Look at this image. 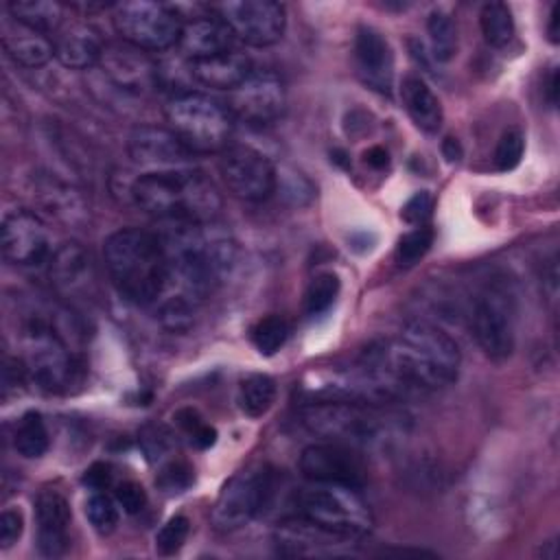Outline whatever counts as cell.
<instances>
[{
    "label": "cell",
    "mask_w": 560,
    "mask_h": 560,
    "mask_svg": "<svg viewBox=\"0 0 560 560\" xmlns=\"http://www.w3.org/2000/svg\"><path fill=\"white\" fill-rule=\"evenodd\" d=\"M302 424L317 438L368 448L385 440L398 416L383 405L352 398H315L300 409Z\"/></svg>",
    "instance_id": "4"
},
{
    "label": "cell",
    "mask_w": 560,
    "mask_h": 560,
    "mask_svg": "<svg viewBox=\"0 0 560 560\" xmlns=\"http://www.w3.org/2000/svg\"><path fill=\"white\" fill-rule=\"evenodd\" d=\"M114 499L127 514H138L147 505V492L136 481L118 483L114 490Z\"/></svg>",
    "instance_id": "42"
},
{
    "label": "cell",
    "mask_w": 560,
    "mask_h": 560,
    "mask_svg": "<svg viewBox=\"0 0 560 560\" xmlns=\"http://www.w3.org/2000/svg\"><path fill=\"white\" fill-rule=\"evenodd\" d=\"M188 532H190V521L182 514L168 518L160 532L155 534V551L160 556H173L175 551L182 549V545L186 542L188 538Z\"/></svg>",
    "instance_id": "38"
},
{
    "label": "cell",
    "mask_w": 560,
    "mask_h": 560,
    "mask_svg": "<svg viewBox=\"0 0 560 560\" xmlns=\"http://www.w3.org/2000/svg\"><path fill=\"white\" fill-rule=\"evenodd\" d=\"M131 199L147 214L168 223H208L221 208L219 190L197 168L140 173L131 184Z\"/></svg>",
    "instance_id": "3"
},
{
    "label": "cell",
    "mask_w": 560,
    "mask_h": 560,
    "mask_svg": "<svg viewBox=\"0 0 560 560\" xmlns=\"http://www.w3.org/2000/svg\"><path fill=\"white\" fill-rule=\"evenodd\" d=\"M431 212H433V197L427 190H420L407 199V203L400 210V217L411 225H427V221L431 219Z\"/></svg>",
    "instance_id": "41"
},
{
    "label": "cell",
    "mask_w": 560,
    "mask_h": 560,
    "mask_svg": "<svg viewBox=\"0 0 560 560\" xmlns=\"http://www.w3.org/2000/svg\"><path fill=\"white\" fill-rule=\"evenodd\" d=\"M22 529H24L22 512L7 508L0 514V547L9 549L13 542H18V538L22 536Z\"/></svg>",
    "instance_id": "43"
},
{
    "label": "cell",
    "mask_w": 560,
    "mask_h": 560,
    "mask_svg": "<svg viewBox=\"0 0 560 560\" xmlns=\"http://www.w3.org/2000/svg\"><path fill=\"white\" fill-rule=\"evenodd\" d=\"M514 298L503 284H488L472 306V332L492 361H505L514 352Z\"/></svg>",
    "instance_id": "10"
},
{
    "label": "cell",
    "mask_w": 560,
    "mask_h": 560,
    "mask_svg": "<svg viewBox=\"0 0 560 560\" xmlns=\"http://www.w3.org/2000/svg\"><path fill=\"white\" fill-rule=\"evenodd\" d=\"M547 94H549V103L556 105V94H558V72L553 70L549 77V85H547Z\"/></svg>",
    "instance_id": "48"
},
{
    "label": "cell",
    "mask_w": 560,
    "mask_h": 560,
    "mask_svg": "<svg viewBox=\"0 0 560 560\" xmlns=\"http://www.w3.org/2000/svg\"><path fill=\"white\" fill-rule=\"evenodd\" d=\"M363 160L368 166L372 168H385L387 162H389V155L383 147H370L365 153H363Z\"/></svg>",
    "instance_id": "45"
},
{
    "label": "cell",
    "mask_w": 560,
    "mask_h": 560,
    "mask_svg": "<svg viewBox=\"0 0 560 560\" xmlns=\"http://www.w3.org/2000/svg\"><path fill=\"white\" fill-rule=\"evenodd\" d=\"M92 273V260L85 247L77 241L59 245L48 258V276L52 284L66 293L83 289Z\"/></svg>",
    "instance_id": "24"
},
{
    "label": "cell",
    "mask_w": 560,
    "mask_h": 560,
    "mask_svg": "<svg viewBox=\"0 0 560 560\" xmlns=\"http://www.w3.org/2000/svg\"><path fill=\"white\" fill-rule=\"evenodd\" d=\"M175 422L197 448H208L217 440L214 427L203 422V418L195 409H179L175 413Z\"/></svg>",
    "instance_id": "37"
},
{
    "label": "cell",
    "mask_w": 560,
    "mask_h": 560,
    "mask_svg": "<svg viewBox=\"0 0 560 560\" xmlns=\"http://www.w3.org/2000/svg\"><path fill=\"white\" fill-rule=\"evenodd\" d=\"M2 256L13 265H37L50 258V232L31 210L7 212L0 228Z\"/></svg>",
    "instance_id": "17"
},
{
    "label": "cell",
    "mask_w": 560,
    "mask_h": 560,
    "mask_svg": "<svg viewBox=\"0 0 560 560\" xmlns=\"http://www.w3.org/2000/svg\"><path fill=\"white\" fill-rule=\"evenodd\" d=\"M55 57L61 66L70 70H85L101 61L103 57V42L98 33L83 22L61 24L55 37Z\"/></svg>",
    "instance_id": "22"
},
{
    "label": "cell",
    "mask_w": 560,
    "mask_h": 560,
    "mask_svg": "<svg viewBox=\"0 0 560 560\" xmlns=\"http://www.w3.org/2000/svg\"><path fill=\"white\" fill-rule=\"evenodd\" d=\"M276 400V381L267 374H249L238 385V407L249 418L265 416Z\"/></svg>",
    "instance_id": "28"
},
{
    "label": "cell",
    "mask_w": 560,
    "mask_h": 560,
    "mask_svg": "<svg viewBox=\"0 0 560 560\" xmlns=\"http://www.w3.org/2000/svg\"><path fill=\"white\" fill-rule=\"evenodd\" d=\"M357 538L346 536L341 532L328 529L304 514L287 516L282 518L273 529V542L278 553L282 556H306V558H319V556H341L348 553Z\"/></svg>",
    "instance_id": "15"
},
{
    "label": "cell",
    "mask_w": 560,
    "mask_h": 560,
    "mask_svg": "<svg viewBox=\"0 0 560 560\" xmlns=\"http://www.w3.org/2000/svg\"><path fill=\"white\" fill-rule=\"evenodd\" d=\"M131 162L142 173H166L195 168V153L168 129L155 125H140L129 136Z\"/></svg>",
    "instance_id": "16"
},
{
    "label": "cell",
    "mask_w": 560,
    "mask_h": 560,
    "mask_svg": "<svg viewBox=\"0 0 560 560\" xmlns=\"http://www.w3.org/2000/svg\"><path fill=\"white\" fill-rule=\"evenodd\" d=\"M26 376L44 392L68 389L77 381L79 363L61 335L44 319L33 317L24 328Z\"/></svg>",
    "instance_id": "7"
},
{
    "label": "cell",
    "mask_w": 560,
    "mask_h": 560,
    "mask_svg": "<svg viewBox=\"0 0 560 560\" xmlns=\"http://www.w3.org/2000/svg\"><path fill=\"white\" fill-rule=\"evenodd\" d=\"M11 18L39 33L59 31L63 24V4L55 0H13L7 4Z\"/></svg>",
    "instance_id": "27"
},
{
    "label": "cell",
    "mask_w": 560,
    "mask_h": 560,
    "mask_svg": "<svg viewBox=\"0 0 560 560\" xmlns=\"http://www.w3.org/2000/svg\"><path fill=\"white\" fill-rule=\"evenodd\" d=\"M273 472L267 466L247 468L228 479L212 508V525L217 532L228 534L245 527L271 501Z\"/></svg>",
    "instance_id": "9"
},
{
    "label": "cell",
    "mask_w": 560,
    "mask_h": 560,
    "mask_svg": "<svg viewBox=\"0 0 560 560\" xmlns=\"http://www.w3.org/2000/svg\"><path fill=\"white\" fill-rule=\"evenodd\" d=\"M103 258L116 291L131 304L149 306L166 289L168 258L160 234L122 228L103 243Z\"/></svg>",
    "instance_id": "2"
},
{
    "label": "cell",
    "mask_w": 560,
    "mask_h": 560,
    "mask_svg": "<svg viewBox=\"0 0 560 560\" xmlns=\"http://www.w3.org/2000/svg\"><path fill=\"white\" fill-rule=\"evenodd\" d=\"M219 173L228 190L243 201H265L278 184L269 158L247 144H228L219 158Z\"/></svg>",
    "instance_id": "11"
},
{
    "label": "cell",
    "mask_w": 560,
    "mask_h": 560,
    "mask_svg": "<svg viewBox=\"0 0 560 560\" xmlns=\"http://www.w3.org/2000/svg\"><path fill=\"white\" fill-rule=\"evenodd\" d=\"M289 332H291L289 322H287L282 315L271 313V315H267V317H260V319L252 326L249 339H252L254 348H256L260 354L269 357V354H276V352L284 346V341L289 339Z\"/></svg>",
    "instance_id": "32"
},
{
    "label": "cell",
    "mask_w": 560,
    "mask_h": 560,
    "mask_svg": "<svg viewBox=\"0 0 560 560\" xmlns=\"http://www.w3.org/2000/svg\"><path fill=\"white\" fill-rule=\"evenodd\" d=\"M48 446H50V435L42 416L37 411H26L15 424L13 448L26 459H37L48 451Z\"/></svg>",
    "instance_id": "29"
},
{
    "label": "cell",
    "mask_w": 560,
    "mask_h": 560,
    "mask_svg": "<svg viewBox=\"0 0 560 560\" xmlns=\"http://www.w3.org/2000/svg\"><path fill=\"white\" fill-rule=\"evenodd\" d=\"M138 444L149 462H168L175 453V435L160 422H149L138 433Z\"/></svg>",
    "instance_id": "34"
},
{
    "label": "cell",
    "mask_w": 560,
    "mask_h": 560,
    "mask_svg": "<svg viewBox=\"0 0 560 560\" xmlns=\"http://www.w3.org/2000/svg\"><path fill=\"white\" fill-rule=\"evenodd\" d=\"M298 505L306 518L357 540L368 536L374 525L370 505L352 486L315 483L300 494Z\"/></svg>",
    "instance_id": "6"
},
{
    "label": "cell",
    "mask_w": 560,
    "mask_h": 560,
    "mask_svg": "<svg viewBox=\"0 0 560 560\" xmlns=\"http://www.w3.org/2000/svg\"><path fill=\"white\" fill-rule=\"evenodd\" d=\"M525 151V138L518 129H508L501 133L499 142H497V151H494V164L497 171L508 173L512 168L518 166L521 158Z\"/></svg>",
    "instance_id": "40"
},
{
    "label": "cell",
    "mask_w": 560,
    "mask_h": 560,
    "mask_svg": "<svg viewBox=\"0 0 560 560\" xmlns=\"http://www.w3.org/2000/svg\"><path fill=\"white\" fill-rule=\"evenodd\" d=\"M433 230L431 225H416L411 232H407L405 236H400L398 245H396V262L402 267H411L416 265L433 245Z\"/></svg>",
    "instance_id": "35"
},
{
    "label": "cell",
    "mask_w": 560,
    "mask_h": 560,
    "mask_svg": "<svg viewBox=\"0 0 560 560\" xmlns=\"http://www.w3.org/2000/svg\"><path fill=\"white\" fill-rule=\"evenodd\" d=\"M232 42H234V35L221 18L199 15L182 24L179 48L188 61H199V59H208L225 50H232L234 48Z\"/></svg>",
    "instance_id": "21"
},
{
    "label": "cell",
    "mask_w": 560,
    "mask_h": 560,
    "mask_svg": "<svg viewBox=\"0 0 560 560\" xmlns=\"http://www.w3.org/2000/svg\"><path fill=\"white\" fill-rule=\"evenodd\" d=\"M354 59L361 79L376 92L389 94L394 83V55L387 39L372 26H359L354 35Z\"/></svg>",
    "instance_id": "19"
},
{
    "label": "cell",
    "mask_w": 560,
    "mask_h": 560,
    "mask_svg": "<svg viewBox=\"0 0 560 560\" xmlns=\"http://www.w3.org/2000/svg\"><path fill=\"white\" fill-rule=\"evenodd\" d=\"M85 516L90 521V525L98 532V534H109L114 532L116 523H118V512L114 501L103 492V490H94L88 499H85Z\"/></svg>",
    "instance_id": "36"
},
{
    "label": "cell",
    "mask_w": 560,
    "mask_h": 560,
    "mask_svg": "<svg viewBox=\"0 0 560 560\" xmlns=\"http://www.w3.org/2000/svg\"><path fill=\"white\" fill-rule=\"evenodd\" d=\"M442 153H444V158H446L448 162H457V160L462 158V144H459V140L453 138V136H446V138L442 140Z\"/></svg>",
    "instance_id": "46"
},
{
    "label": "cell",
    "mask_w": 560,
    "mask_h": 560,
    "mask_svg": "<svg viewBox=\"0 0 560 560\" xmlns=\"http://www.w3.org/2000/svg\"><path fill=\"white\" fill-rule=\"evenodd\" d=\"M339 289H341V284H339L337 273H332V271L317 273L308 282L306 293H304V311H306V315L317 317V315L326 313L335 304V300L339 295Z\"/></svg>",
    "instance_id": "33"
},
{
    "label": "cell",
    "mask_w": 560,
    "mask_h": 560,
    "mask_svg": "<svg viewBox=\"0 0 560 560\" xmlns=\"http://www.w3.org/2000/svg\"><path fill=\"white\" fill-rule=\"evenodd\" d=\"M400 96H402L407 114L411 116V120L416 122L418 129H422L427 133H435L442 127V118H444L442 103L433 94V90L424 83L422 77L407 74L402 79Z\"/></svg>",
    "instance_id": "26"
},
{
    "label": "cell",
    "mask_w": 560,
    "mask_h": 560,
    "mask_svg": "<svg viewBox=\"0 0 560 560\" xmlns=\"http://www.w3.org/2000/svg\"><path fill=\"white\" fill-rule=\"evenodd\" d=\"M2 46L7 55L24 68L46 66L55 57V44L44 33L28 28L20 22H15V26L4 28Z\"/></svg>",
    "instance_id": "25"
},
{
    "label": "cell",
    "mask_w": 560,
    "mask_h": 560,
    "mask_svg": "<svg viewBox=\"0 0 560 560\" xmlns=\"http://www.w3.org/2000/svg\"><path fill=\"white\" fill-rule=\"evenodd\" d=\"M479 26L483 39L494 48L510 44V39L514 37V18L510 7L503 2L483 4L479 13Z\"/></svg>",
    "instance_id": "30"
},
{
    "label": "cell",
    "mask_w": 560,
    "mask_h": 560,
    "mask_svg": "<svg viewBox=\"0 0 560 560\" xmlns=\"http://www.w3.org/2000/svg\"><path fill=\"white\" fill-rule=\"evenodd\" d=\"M70 505L57 490H42L35 499L37 523V549L46 558H59L66 553L70 536Z\"/></svg>",
    "instance_id": "18"
},
{
    "label": "cell",
    "mask_w": 560,
    "mask_h": 560,
    "mask_svg": "<svg viewBox=\"0 0 560 560\" xmlns=\"http://www.w3.org/2000/svg\"><path fill=\"white\" fill-rule=\"evenodd\" d=\"M284 107V83L271 70H252L249 77L228 94V112L252 127H267L276 122Z\"/></svg>",
    "instance_id": "12"
},
{
    "label": "cell",
    "mask_w": 560,
    "mask_h": 560,
    "mask_svg": "<svg viewBox=\"0 0 560 560\" xmlns=\"http://www.w3.org/2000/svg\"><path fill=\"white\" fill-rule=\"evenodd\" d=\"M217 13L249 46H271L284 35L287 11L273 0H230L217 4Z\"/></svg>",
    "instance_id": "13"
},
{
    "label": "cell",
    "mask_w": 560,
    "mask_h": 560,
    "mask_svg": "<svg viewBox=\"0 0 560 560\" xmlns=\"http://www.w3.org/2000/svg\"><path fill=\"white\" fill-rule=\"evenodd\" d=\"M192 468L188 462L184 459H175L171 457L168 462H164V466L160 468L155 483L166 492V494H179L184 492L190 483H192Z\"/></svg>",
    "instance_id": "39"
},
{
    "label": "cell",
    "mask_w": 560,
    "mask_h": 560,
    "mask_svg": "<svg viewBox=\"0 0 560 560\" xmlns=\"http://www.w3.org/2000/svg\"><path fill=\"white\" fill-rule=\"evenodd\" d=\"M549 39L553 44L558 42V7H553L551 15H549Z\"/></svg>",
    "instance_id": "47"
},
{
    "label": "cell",
    "mask_w": 560,
    "mask_h": 560,
    "mask_svg": "<svg viewBox=\"0 0 560 560\" xmlns=\"http://www.w3.org/2000/svg\"><path fill=\"white\" fill-rule=\"evenodd\" d=\"M98 63L103 66V72L122 90L142 92L155 83V66L144 57L142 50L129 44L105 46Z\"/></svg>",
    "instance_id": "20"
},
{
    "label": "cell",
    "mask_w": 560,
    "mask_h": 560,
    "mask_svg": "<svg viewBox=\"0 0 560 560\" xmlns=\"http://www.w3.org/2000/svg\"><path fill=\"white\" fill-rule=\"evenodd\" d=\"M112 24L125 44L142 52L166 50L179 44L182 35L179 15L171 7L151 0L114 4Z\"/></svg>",
    "instance_id": "8"
},
{
    "label": "cell",
    "mask_w": 560,
    "mask_h": 560,
    "mask_svg": "<svg viewBox=\"0 0 560 560\" xmlns=\"http://www.w3.org/2000/svg\"><path fill=\"white\" fill-rule=\"evenodd\" d=\"M164 116L168 129L192 153L223 151L232 136V114L221 103L199 92L175 94L166 103Z\"/></svg>",
    "instance_id": "5"
},
{
    "label": "cell",
    "mask_w": 560,
    "mask_h": 560,
    "mask_svg": "<svg viewBox=\"0 0 560 560\" xmlns=\"http://www.w3.org/2000/svg\"><path fill=\"white\" fill-rule=\"evenodd\" d=\"M83 483H85L88 488H92V490H105V488H109V483H112V470H109V466H107V464H101V462L92 464V466L83 472Z\"/></svg>",
    "instance_id": "44"
},
{
    "label": "cell",
    "mask_w": 560,
    "mask_h": 560,
    "mask_svg": "<svg viewBox=\"0 0 560 560\" xmlns=\"http://www.w3.org/2000/svg\"><path fill=\"white\" fill-rule=\"evenodd\" d=\"M300 472L313 483H341L359 488L365 483V464L354 446L341 442H315L300 455Z\"/></svg>",
    "instance_id": "14"
},
{
    "label": "cell",
    "mask_w": 560,
    "mask_h": 560,
    "mask_svg": "<svg viewBox=\"0 0 560 560\" xmlns=\"http://www.w3.org/2000/svg\"><path fill=\"white\" fill-rule=\"evenodd\" d=\"M462 354L455 339L429 322H409L392 339L370 343L357 370L383 402L411 392H438L457 381Z\"/></svg>",
    "instance_id": "1"
},
{
    "label": "cell",
    "mask_w": 560,
    "mask_h": 560,
    "mask_svg": "<svg viewBox=\"0 0 560 560\" xmlns=\"http://www.w3.org/2000/svg\"><path fill=\"white\" fill-rule=\"evenodd\" d=\"M427 31H429L433 57L438 61H451L457 52V26L453 15L442 9L431 11L427 20Z\"/></svg>",
    "instance_id": "31"
},
{
    "label": "cell",
    "mask_w": 560,
    "mask_h": 560,
    "mask_svg": "<svg viewBox=\"0 0 560 560\" xmlns=\"http://www.w3.org/2000/svg\"><path fill=\"white\" fill-rule=\"evenodd\" d=\"M252 61L245 52L232 48L221 55L190 61V74L197 83L214 90H234L252 72Z\"/></svg>",
    "instance_id": "23"
}]
</instances>
